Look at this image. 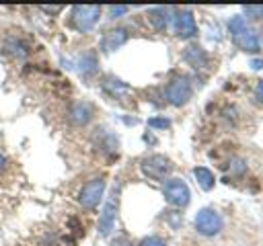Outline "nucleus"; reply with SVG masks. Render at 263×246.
<instances>
[{
	"mask_svg": "<svg viewBox=\"0 0 263 246\" xmlns=\"http://www.w3.org/2000/svg\"><path fill=\"white\" fill-rule=\"evenodd\" d=\"M140 168H142L144 176H148L152 180H166L173 170V162L162 154H152L142 160Z\"/></svg>",
	"mask_w": 263,
	"mask_h": 246,
	"instance_id": "nucleus-1",
	"label": "nucleus"
},
{
	"mask_svg": "<svg viewBox=\"0 0 263 246\" xmlns=\"http://www.w3.org/2000/svg\"><path fill=\"white\" fill-rule=\"evenodd\" d=\"M99 16H101L99 6H74L70 12V25L78 33H88L97 25Z\"/></svg>",
	"mask_w": 263,
	"mask_h": 246,
	"instance_id": "nucleus-2",
	"label": "nucleus"
},
{
	"mask_svg": "<svg viewBox=\"0 0 263 246\" xmlns=\"http://www.w3.org/2000/svg\"><path fill=\"white\" fill-rule=\"evenodd\" d=\"M162 195H164L166 203L173 205V207H187L189 205V199H191L189 187L181 178H168V180H164Z\"/></svg>",
	"mask_w": 263,
	"mask_h": 246,
	"instance_id": "nucleus-3",
	"label": "nucleus"
},
{
	"mask_svg": "<svg viewBox=\"0 0 263 246\" xmlns=\"http://www.w3.org/2000/svg\"><path fill=\"white\" fill-rule=\"evenodd\" d=\"M195 230L201 234V236H216L220 230H222V217L216 209L212 207H203L195 213Z\"/></svg>",
	"mask_w": 263,
	"mask_h": 246,
	"instance_id": "nucleus-4",
	"label": "nucleus"
},
{
	"mask_svg": "<svg viewBox=\"0 0 263 246\" xmlns=\"http://www.w3.org/2000/svg\"><path fill=\"white\" fill-rule=\"evenodd\" d=\"M103 193H105V178L97 176V178H90L78 193V203L84 207V209H95L99 205V201L103 199Z\"/></svg>",
	"mask_w": 263,
	"mask_h": 246,
	"instance_id": "nucleus-5",
	"label": "nucleus"
},
{
	"mask_svg": "<svg viewBox=\"0 0 263 246\" xmlns=\"http://www.w3.org/2000/svg\"><path fill=\"white\" fill-rule=\"evenodd\" d=\"M191 92L193 90H191V84H189L187 78H175V80H171L166 84L164 98H166V102H171L175 107H181L191 98Z\"/></svg>",
	"mask_w": 263,
	"mask_h": 246,
	"instance_id": "nucleus-6",
	"label": "nucleus"
},
{
	"mask_svg": "<svg viewBox=\"0 0 263 246\" xmlns=\"http://www.w3.org/2000/svg\"><path fill=\"white\" fill-rule=\"evenodd\" d=\"M173 29H175L177 37H181V39H191V37L197 33L193 14H191L189 10H179V12H175V16H173Z\"/></svg>",
	"mask_w": 263,
	"mask_h": 246,
	"instance_id": "nucleus-7",
	"label": "nucleus"
},
{
	"mask_svg": "<svg viewBox=\"0 0 263 246\" xmlns=\"http://www.w3.org/2000/svg\"><path fill=\"white\" fill-rule=\"evenodd\" d=\"M115 215H117V201H115V191L111 195V199H107L101 219H99V234L101 236H109L111 230L115 228Z\"/></svg>",
	"mask_w": 263,
	"mask_h": 246,
	"instance_id": "nucleus-8",
	"label": "nucleus"
},
{
	"mask_svg": "<svg viewBox=\"0 0 263 246\" xmlns=\"http://www.w3.org/2000/svg\"><path fill=\"white\" fill-rule=\"evenodd\" d=\"M125 41H127V31H125V29H111V31H107V33L103 35V39H101V49H103L105 53H111V51L119 49Z\"/></svg>",
	"mask_w": 263,
	"mask_h": 246,
	"instance_id": "nucleus-9",
	"label": "nucleus"
},
{
	"mask_svg": "<svg viewBox=\"0 0 263 246\" xmlns=\"http://www.w3.org/2000/svg\"><path fill=\"white\" fill-rule=\"evenodd\" d=\"M90 117H92V107L88 102H74L68 111V121L76 127L86 125L90 121Z\"/></svg>",
	"mask_w": 263,
	"mask_h": 246,
	"instance_id": "nucleus-10",
	"label": "nucleus"
},
{
	"mask_svg": "<svg viewBox=\"0 0 263 246\" xmlns=\"http://www.w3.org/2000/svg\"><path fill=\"white\" fill-rule=\"evenodd\" d=\"M183 59H185L191 68H195V70L208 68V53H205L199 45H189V47L183 51Z\"/></svg>",
	"mask_w": 263,
	"mask_h": 246,
	"instance_id": "nucleus-11",
	"label": "nucleus"
},
{
	"mask_svg": "<svg viewBox=\"0 0 263 246\" xmlns=\"http://www.w3.org/2000/svg\"><path fill=\"white\" fill-rule=\"evenodd\" d=\"M168 14H171V12H168L166 8H162V6L150 8V10H148V23H150V27H152L154 31H158V33H164L166 27H168V20H171Z\"/></svg>",
	"mask_w": 263,
	"mask_h": 246,
	"instance_id": "nucleus-12",
	"label": "nucleus"
},
{
	"mask_svg": "<svg viewBox=\"0 0 263 246\" xmlns=\"http://www.w3.org/2000/svg\"><path fill=\"white\" fill-rule=\"evenodd\" d=\"M232 39H234V43H236L242 51H251V53L259 51V39H257V35H255L251 29H245V31L232 35Z\"/></svg>",
	"mask_w": 263,
	"mask_h": 246,
	"instance_id": "nucleus-13",
	"label": "nucleus"
},
{
	"mask_svg": "<svg viewBox=\"0 0 263 246\" xmlns=\"http://www.w3.org/2000/svg\"><path fill=\"white\" fill-rule=\"evenodd\" d=\"M95 144H97L105 154L117 150V137H115L109 129H103V127L97 129V133H95Z\"/></svg>",
	"mask_w": 263,
	"mask_h": 246,
	"instance_id": "nucleus-14",
	"label": "nucleus"
},
{
	"mask_svg": "<svg viewBox=\"0 0 263 246\" xmlns=\"http://www.w3.org/2000/svg\"><path fill=\"white\" fill-rule=\"evenodd\" d=\"M2 49L8 53V55H12L14 59H25L27 57V53H29V49H27V45L23 43V41H18V39H14V37H10V39H6L4 43H2Z\"/></svg>",
	"mask_w": 263,
	"mask_h": 246,
	"instance_id": "nucleus-15",
	"label": "nucleus"
},
{
	"mask_svg": "<svg viewBox=\"0 0 263 246\" xmlns=\"http://www.w3.org/2000/svg\"><path fill=\"white\" fill-rule=\"evenodd\" d=\"M78 72L82 76H90V74L97 72V55L92 51L80 55V59H78Z\"/></svg>",
	"mask_w": 263,
	"mask_h": 246,
	"instance_id": "nucleus-16",
	"label": "nucleus"
},
{
	"mask_svg": "<svg viewBox=\"0 0 263 246\" xmlns=\"http://www.w3.org/2000/svg\"><path fill=\"white\" fill-rule=\"evenodd\" d=\"M193 174H195V178H197V184H199L203 191H210V189L214 187V174H212L208 168L197 166V168L193 170Z\"/></svg>",
	"mask_w": 263,
	"mask_h": 246,
	"instance_id": "nucleus-17",
	"label": "nucleus"
},
{
	"mask_svg": "<svg viewBox=\"0 0 263 246\" xmlns=\"http://www.w3.org/2000/svg\"><path fill=\"white\" fill-rule=\"evenodd\" d=\"M103 88H105L107 92H111L115 98H117V96H119L123 90H127V86H125L121 80H117V78H111V76H109V78H105V82H103Z\"/></svg>",
	"mask_w": 263,
	"mask_h": 246,
	"instance_id": "nucleus-18",
	"label": "nucleus"
},
{
	"mask_svg": "<svg viewBox=\"0 0 263 246\" xmlns=\"http://www.w3.org/2000/svg\"><path fill=\"white\" fill-rule=\"evenodd\" d=\"M228 29H230L232 35H236V33H240V31H245V29H249V27H247L245 16H232L230 23H228Z\"/></svg>",
	"mask_w": 263,
	"mask_h": 246,
	"instance_id": "nucleus-19",
	"label": "nucleus"
},
{
	"mask_svg": "<svg viewBox=\"0 0 263 246\" xmlns=\"http://www.w3.org/2000/svg\"><path fill=\"white\" fill-rule=\"evenodd\" d=\"M148 125L154 127V129H168L171 121L166 117H152V119H148Z\"/></svg>",
	"mask_w": 263,
	"mask_h": 246,
	"instance_id": "nucleus-20",
	"label": "nucleus"
},
{
	"mask_svg": "<svg viewBox=\"0 0 263 246\" xmlns=\"http://www.w3.org/2000/svg\"><path fill=\"white\" fill-rule=\"evenodd\" d=\"M140 246H166V242L162 238H158V236H148V238H144L140 242Z\"/></svg>",
	"mask_w": 263,
	"mask_h": 246,
	"instance_id": "nucleus-21",
	"label": "nucleus"
},
{
	"mask_svg": "<svg viewBox=\"0 0 263 246\" xmlns=\"http://www.w3.org/2000/svg\"><path fill=\"white\" fill-rule=\"evenodd\" d=\"M245 170H247V164H245L242 160L236 158V160L230 162V172H232V174H242Z\"/></svg>",
	"mask_w": 263,
	"mask_h": 246,
	"instance_id": "nucleus-22",
	"label": "nucleus"
},
{
	"mask_svg": "<svg viewBox=\"0 0 263 246\" xmlns=\"http://www.w3.org/2000/svg\"><path fill=\"white\" fill-rule=\"evenodd\" d=\"M245 14L251 18H261L263 16V6H245Z\"/></svg>",
	"mask_w": 263,
	"mask_h": 246,
	"instance_id": "nucleus-23",
	"label": "nucleus"
},
{
	"mask_svg": "<svg viewBox=\"0 0 263 246\" xmlns=\"http://www.w3.org/2000/svg\"><path fill=\"white\" fill-rule=\"evenodd\" d=\"M127 12V6H109V18H119Z\"/></svg>",
	"mask_w": 263,
	"mask_h": 246,
	"instance_id": "nucleus-24",
	"label": "nucleus"
},
{
	"mask_svg": "<svg viewBox=\"0 0 263 246\" xmlns=\"http://www.w3.org/2000/svg\"><path fill=\"white\" fill-rule=\"evenodd\" d=\"M255 98H257L259 102H263V80H259L257 86H255Z\"/></svg>",
	"mask_w": 263,
	"mask_h": 246,
	"instance_id": "nucleus-25",
	"label": "nucleus"
},
{
	"mask_svg": "<svg viewBox=\"0 0 263 246\" xmlns=\"http://www.w3.org/2000/svg\"><path fill=\"white\" fill-rule=\"evenodd\" d=\"M111 246H132V242H129L127 238L121 236V238H115V240L111 242Z\"/></svg>",
	"mask_w": 263,
	"mask_h": 246,
	"instance_id": "nucleus-26",
	"label": "nucleus"
},
{
	"mask_svg": "<svg viewBox=\"0 0 263 246\" xmlns=\"http://www.w3.org/2000/svg\"><path fill=\"white\" fill-rule=\"evenodd\" d=\"M251 68L253 70H261L263 68V59H251Z\"/></svg>",
	"mask_w": 263,
	"mask_h": 246,
	"instance_id": "nucleus-27",
	"label": "nucleus"
},
{
	"mask_svg": "<svg viewBox=\"0 0 263 246\" xmlns=\"http://www.w3.org/2000/svg\"><path fill=\"white\" fill-rule=\"evenodd\" d=\"M43 10H47V12H60L62 6H43Z\"/></svg>",
	"mask_w": 263,
	"mask_h": 246,
	"instance_id": "nucleus-28",
	"label": "nucleus"
},
{
	"mask_svg": "<svg viewBox=\"0 0 263 246\" xmlns=\"http://www.w3.org/2000/svg\"><path fill=\"white\" fill-rule=\"evenodd\" d=\"M4 164H6V158H4V156H2V154H0V168H2V166H4Z\"/></svg>",
	"mask_w": 263,
	"mask_h": 246,
	"instance_id": "nucleus-29",
	"label": "nucleus"
}]
</instances>
